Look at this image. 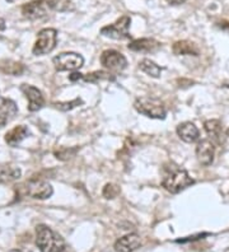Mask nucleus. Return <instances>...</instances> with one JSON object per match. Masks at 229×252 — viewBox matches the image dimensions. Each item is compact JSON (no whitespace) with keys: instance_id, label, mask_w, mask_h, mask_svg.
<instances>
[{"instance_id":"obj_1","label":"nucleus","mask_w":229,"mask_h":252,"mask_svg":"<svg viewBox=\"0 0 229 252\" xmlns=\"http://www.w3.org/2000/svg\"><path fill=\"white\" fill-rule=\"evenodd\" d=\"M36 245L41 252H69L64 238L43 224L36 228Z\"/></svg>"},{"instance_id":"obj_6","label":"nucleus","mask_w":229,"mask_h":252,"mask_svg":"<svg viewBox=\"0 0 229 252\" xmlns=\"http://www.w3.org/2000/svg\"><path fill=\"white\" fill-rule=\"evenodd\" d=\"M54 10L51 0H33L22 6V14L28 19H40Z\"/></svg>"},{"instance_id":"obj_9","label":"nucleus","mask_w":229,"mask_h":252,"mask_svg":"<svg viewBox=\"0 0 229 252\" xmlns=\"http://www.w3.org/2000/svg\"><path fill=\"white\" fill-rule=\"evenodd\" d=\"M52 192L54 190H52L51 185L43 180H31L26 185V194L33 199H49Z\"/></svg>"},{"instance_id":"obj_21","label":"nucleus","mask_w":229,"mask_h":252,"mask_svg":"<svg viewBox=\"0 0 229 252\" xmlns=\"http://www.w3.org/2000/svg\"><path fill=\"white\" fill-rule=\"evenodd\" d=\"M82 79L84 82H89V83H98L101 80H113V77L106 71H93V73L83 75Z\"/></svg>"},{"instance_id":"obj_15","label":"nucleus","mask_w":229,"mask_h":252,"mask_svg":"<svg viewBox=\"0 0 229 252\" xmlns=\"http://www.w3.org/2000/svg\"><path fill=\"white\" fill-rule=\"evenodd\" d=\"M28 135H30V130H28L27 126L18 125L6 132L5 142L6 144L10 145V147H17V145L21 144L22 140H25Z\"/></svg>"},{"instance_id":"obj_16","label":"nucleus","mask_w":229,"mask_h":252,"mask_svg":"<svg viewBox=\"0 0 229 252\" xmlns=\"http://www.w3.org/2000/svg\"><path fill=\"white\" fill-rule=\"evenodd\" d=\"M177 134L185 143H195L200 136L198 129L193 123H182L178 125Z\"/></svg>"},{"instance_id":"obj_32","label":"nucleus","mask_w":229,"mask_h":252,"mask_svg":"<svg viewBox=\"0 0 229 252\" xmlns=\"http://www.w3.org/2000/svg\"><path fill=\"white\" fill-rule=\"evenodd\" d=\"M8 1H12V0H8Z\"/></svg>"},{"instance_id":"obj_3","label":"nucleus","mask_w":229,"mask_h":252,"mask_svg":"<svg viewBox=\"0 0 229 252\" xmlns=\"http://www.w3.org/2000/svg\"><path fill=\"white\" fill-rule=\"evenodd\" d=\"M134 107L139 114L150 117V119H162L163 120L167 115L164 105L157 98H149V97L137 98L134 103Z\"/></svg>"},{"instance_id":"obj_12","label":"nucleus","mask_w":229,"mask_h":252,"mask_svg":"<svg viewBox=\"0 0 229 252\" xmlns=\"http://www.w3.org/2000/svg\"><path fill=\"white\" fill-rule=\"evenodd\" d=\"M141 246V238L139 234L131 233L121 237L115 242V252H134Z\"/></svg>"},{"instance_id":"obj_24","label":"nucleus","mask_w":229,"mask_h":252,"mask_svg":"<svg viewBox=\"0 0 229 252\" xmlns=\"http://www.w3.org/2000/svg\"><path fill=\"white\" fill-rule=\"evenodd\" d=\"M83 101L80 98H75L70 102H61V103H56V108L60 111H69V110H73L74 107L76 106L82 105Z\"/></svg>"},{"instance_id":"obj_27","label":"nucleus","mask_w":229,"mask_h":252,"mask_svg":"<svg viewBox=\"0 0 229 252\" xmlns=\"http://www.w3.org/2000/svg\"><path fill=\"white\" fill-rule=\"evenodd\" d=\"M168 3L172 4V5H180V4H183L186 0H167Z\"/></svg>"},{"instance_id":"obj_33","label":"nucleus","mask_w":229,"mask_h":252,"mask_svg":"<svg viewBox=\"0 0 229 252\" xmlns=\"http://www.w3.org/2000/svg\"><path fill=\"white\" fill-rule=\"evenodd\" d=\"M0 127H3V126H1V125H0Z\"/></svg>"},{"instance_id":"obj_17","label":"nucleus","mask_w":229,"mask_h":252,"mask_svg":"<svg viewBox=\"0 0 229 252\" xmlns=\"http://www.w3.org/2000/svg\"><path fill=\"white\" fill-rule=\"evenodd\" d=\"M22 171L15 164L8 163H0V184H8V182L17 181L21 177Z\"/></svg>"},{"instance_id":"obj_31","label":"nucleus","mask_w":229,"mask_h":252,"mask_svg":"<svg viewBox=\"0 0 229 252\" xmlns=\"http://www.w3.org/2000/svg\"><path fill=\"white\" fill-rule=\"evenodd\" d=\"M227 135H228V136H229V129H228V130H227Z\"/></svg>"},{"instance_id":"obj_8","label":"nucleus","mask_w":229,"mask_h":252,"mask_svg":"<svg viewBox=\"0 0 229 252\" xmlns=\"http://www.w3.org/2000/svg\"><path fill=\"white\" fill-rule=\"evenodd\" d=\"M101 64L111 71H121L126 68L128 60L116 50H106L101 55Z\"/></svg>"},{"instance_id":"obj_25","label":"nucleus","mask_w":229,"mask_h":252,"mask_svg":"<svg viewBox=\"0 0 229 252\" xmlns=\"http://www.w3.org/2000/svg\"><path fill=\"white\" fill-rule=\"evenodd\" d=\"M76 153V149H61V151L56 152L55 156L56 158H59V159H63V160H66L69 159V158H71L74 156V154Z\"/></svg>"},{"instance_id":"obj_18","label":"nucleus","mask_w":229,"mask_h":252,"mask_svg":"<svg viewBox=\"0 0 229 252\" xmlns=\"http://www.w3.org/2000/svg\"><path fill=\"white\" fill-rule=\"evenodd\" d=\"M204 129L206 131V134L209 135L210 140L215 144H220V143H223V125L220 123L219 120H208L205 121L204 124Z\"/></svg>"},{"instance_id":"obj_4","label":"nucleus","mask_w":229,"mask_h":252,"mask_svg":"<svg viewBox=\"0 0 229 252\" xmlns=\"http://www.w3.org/2000/svg\"><path fill=\"white\" fill-rule=\"evenodd\" d=\"M56 42H58V31L56 30H54V28L41 30L38 32L32 53L34 55H45V54L51 53L52 50L55 49Z\"/></svg>"},{"instance_id":"obj_30","label":"nucleus","mask_w":229,"mask_h":252,"mask_svg":"<svg viewBox=\"0 0 229 252\" xmlns=\"http://www.w3.org/2000/svg\"><path fill=\"white\" fill-rule=\"evenodd\" d=\"M9 252H22L21 250H12V251H9Z\"/></svg>"},{"instance_id":"obj_26","label":"nucleus","mask_w":229,"mask_h":252,"mask_svg":"<svg viewBox=\"0 0 229 252\" xmlns=\"http://www.w3.org/2000/svg\"><path fill=\"white\" fill-rule=\"evenodd\" d=\"M70 80L71 82H75V80H80L83 78V74H80V73H73L70 75Z\"/></svg>"},{"instance_id":"obj_2","label":"nucleus","mask_w":229,"mask_h":252,"mask_svg":"<svg viewBox=\"0 0 229 252\" xmlns=\"http://www.w3.org/2000/svg\"><path fill=\"white\" fill-rule=\"evenodd\" d=\"M162 185L165 190L172 194H178L186 188L194 185V179H191V176L189 175L186 169L172 164V167H165Z\"/></svg>"},{"instance_id":"obj_11","label":"nucleus","mask_w":229,"mask_h":252,"mask_svg":"<svg viewBox=\"0 0 229 252\" xmlns=\"http://www.w3.org/2000/svg\"><path fill=\"white\" fill-rule=\"evenodd\" d=\"M214 154H215V147L210 139H204L197 143L196 157L202 166H210L214 160Z\"/></svg>"},{"instance_id":"obj_28","label":"nucleus","mask_w":229,"mask_h":252,"mask_svg":"<svg viewBox=\"0 0 229 252\" xmlns=\"http://www.w3.org/2000/svg\"><path fill=\"white\" fill-rule=\"evenodd\" d=\"M4 30H5V21L0 18V32L4 31Z\"/></svg>"},{"instance_id":"obj_19","label":"nucleus","mask_w":229,"mask_h":252,"mask_svg":"<svg viewBox=\"0 0 229 252\" xmlns=\"http://www.w3.org/2000/svg\"><path fill=\"white\" fill-rule=\"evenodd\" d=\"M172 50L176 55H198V49L195 43L190 42V41H178L174 43Z\"/></svg>"},{"instance_id":"obj_22","label":"nucleus","mask_w":229,"mask_h":252,"mask_svg":"<svg viewBox=\"0 0 229 252\" xmlns=\"http://www.w3.org/2000/svg\"><path fill=\"white\" fill-rule=\"evenodd\" d=\"M51 4L54 10H59V12H69L74 9V5L70 0H51Z\"/></svg>"},{"instance_id":"obj_29","label":"nucleus","mask_w":229,"mask_h":252,"mask_svg":"<svg viewBox=\"0 0 229 252\" xmlns=\"http://www.w3.org/2000/svg\"><path fill=\"white\" fill-rule=\"evenodd\" d=\"M220 27L223 28V30H226V31L229 32V23H226V22H223V23H222V26H220Z\"/></svg>"},{"instance_id":"obj_5","label":"nucleus","mask_w":229,"mask_h":252,"mask_svg":"<svg viewBox=\"0 0 229 252\" xmlns=\"http://www.w3.org/2000/svg\"><path fill=\"white\" fill-rule=\"evenodd\" d=\"M55 69L59 71H71L82 68L84 59L76 53H61L52 59Z\"/></svg>"},{"instance_id":"obj_23","label":"nucleus","mask_w":229,"mask_h":252,"mask_svg":"<svg viewBox=\"0 0 229 252\" xmlns=\"http://www.w3.org/2000/svg\"><path fill=\"white\" fill-rule=\"evenodd\" d=\"M102 194H103V196L106 197V199H115V197L120 194V189L117 188L116 185L107 184L106 186H104Z\"/></svg>"},{"instance_id":"obj_7","label":"nucleus","mask_w":229,"mask_h":252,"mask_svg":"<svg viewBox=\"0 0 229 252\" xmlns=\"http://www.w3.org/2000/svg\"><path fill=\"white\" fill-rule=\"evenodd\" d=\"M130 23L131 19L130 17L124 16L116 21L113 25L106 26L101 30V33L106 37H110L113 40H125V38H130V33H129V28H130Z\"/></svg>"},{"instance_id":"obj_10","label":"nucleus","mask_w":229,"mask_h":252,"mask_svg":"<svg viewBox=\"0 0 229 252\" xmlns=\"http://www.w3.org/2000/svg\"><path fill=\"white\" fill-rule=\"evenodd\" d=\"M21 91L26 94L28 99V110L31 112H36V111L41 110L45 103L43 95L38 88L33 86H28V84H22Z\"/></svg>"},{"instance_id":"obj_14","label":"nucleus","mask_w":229,"mask_h":252,"mask_svg":"<svg viewBox=\"0 0 229 252\" xmlns=\"http://www.w3.org/2000/svg\"><path fill=\"white\" fill-rule=\"evenodd\" d=\"M17 112H18V108L14 101L9 98L0 99V125H5L17 115Z\"/></svg>"},{"instance_id":"obj_13","label":"nucleus","mask_w":229,"mask_h":252,"mask_svg":"<svg viewBox=\"0 0 229 252\" xmlns=\"http://www.w3.org/2000/svg\"><path fill=\"white\" fill-rule=\"evenodd\" d=\"M159 47H161V43L154 38H139V40H134L129 43V50L135 51V53H156Z\"/></svg>"},{"instance_id":"obj_20","label":"nucleus","mask_w":229,"mask_h":252,"mask_svg":"<svg viewBox=\"0 0 229 252\" xmlns=\"http://www.w3.org/2000/svg\"><path fill=\"white\" fill-rule=\"evenodd\" d=\"M139 68H140V70H143L145 74L150 75V77H161V71H162V69L159 68V65H157L156 63L152 62L150 59H144V60H141V63L139 64Z\"/></svg>"}]
</instances>
